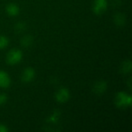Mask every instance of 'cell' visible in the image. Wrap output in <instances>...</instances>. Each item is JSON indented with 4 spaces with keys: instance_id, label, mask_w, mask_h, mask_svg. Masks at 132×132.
Segmentation results:
<instances>
[{
    "instance_id": "obj_10",
    "label": "cell",
    "mask_w": 132,
    "mask_h": 132,
    "mask_svg": "<svg viewBox=\"0 0 132 132\" xmlns=\"http://www.w3.org/2000/svg\"><path fill=\"white\" fill-rule=\"evenodd\" d=\"M20 43L23 47H26V48L29 47L33 43V38L31 36H25L24 37L22 38Z\"/></svg>"
},
{
    "instance_id": "obj_1",
    "label": "cell",
    "mask_w": 132,
    "mask_h": 132,
    "mask_svg": "<svg viewBox=\"0 0 132 132\" xmlns=\"http://www.w3.org/2000/svg\"><path fill=\"white\" fill-rule=\"evenodd\" d=\"M115 104L117 107L124 108H128L131 107L132 104V97L127 94L126 92H118L115 97L114 100Z\"/></svg>"
},
{
    "instance_id": "obj_12",
    "label": "cell",
    "mask_w": 132,
    "mask_h": 132,
    "mask_svg": "<svg viewBox=\"0 0 132 132\" xmlns=\"http://www.w3.org/2000/svg\"><path fill=\"white\" fill-rule=\"evenodd\" d=\"M9 43V39L5 36H0V50H3L8 46Z\"/></svg>"
},
{
    "instance_id": "obj_6",
    "label": "cell",
    "mask_w": 132,
    "mask_h": 132,
    "mask_svg": "<svg viewBox=\"0 0 132 132\" xmlns=\"http://www.w3.org/2000/svg\"><path fill=\"white\" fill-rule=\"evenodd\" d=\"M107 88H108L107 82L104 80H99L94 84L93 87V90L97 94H102L106 91Z\"/></svg>"
},
{
    "instance_id": "obj_14",
    "label": "cell",
    "mask_w": 132,
    "mask_h": 132,
    "mask_svg": "<svg viewBox=\"0 0 132 132\" xmlns=\"http://www.w3.org/2000/svg\"><path fill=\"white\" fill-rule=\"evenodd\" d=\"M8 97L5 94H0V106L5 104L7 102Z\"/></svg>"
},
{
    "instance_id": "obj_7",
    "label": "cell",
    "mask_w": 132,
    "mask_h": 132,
    "mask_svg": "<svg viewBox=\"0 0 132 132\" xmlns=\"http://www.w3.org/2000/svg\"><path fill=\"white\" fill-rule=\"evenodd\" d=\"M11 84V79L9 76V74L2 70L0 71V87L2 88H7Z\"/></svg>"
},
{
    "instance_id": "obj_15",
    "label": "cell",
    "mask_w": 132,
    "mask_h": 132,
    "mask_svg": "<svg viewBox=\"0 0 132 132\" xmlns=\"http://www.w3.org/2000/svg\"><path fill=\"white\" fill-rule=\"evenodd\" d=\"M9 131V128L6 127V125L3 124H0V132H7Z\"/></svg>"
},
{
    "instance_id": "obj_9",
    "label": "cell",
    "mask_w": 132,
    "mask_h": 132,
    "mask_svg": "<svg viewBox=\"0 0 132 132\" xmlns=\"http://www.w3.org/2000/svg\"><path fill=\"white\" fill-rule=\"evenodd\" d=\"M114 22L118 26H122L126 22V17L122 13H117L114 17Z\"/></svg>"
},
{
    "instance_id": "obj_2",
    "label": "cell",
    "mask_w": 132,
    "mask_h": 132,
    "mask_svg": "<svg viewBox=\"0 0 132 132\" xmlns=\"http://www.w3.org/2000/svg\"><path fill=\"white\" fill-rule=\"evenodd\" d=\"M22 59V51L19 49H12L7 53L5 61L9 65L13 66L20 63Z\"/></svg>"
},
{
    "instance_id": "obj_8",
    "label": "cell",
    "mask_w": 132,
    "mask_h": 132,
    "mask_svg": "<svg viewBox=\"0 0 132 132\" xmlns=\"http://www.w3.org/2000/svg\"><path fill=\"white\" fill-rule=\"evenodd\" d=\"M5 12L9 16H16L19 13V7L15 3H9L5 7Z\"/></svg>"
},
{
    "instance_id": "obj_11",
    "label": "cell",
    "mask_w": 132,
    "mask_h": 132,
    "mask_svg": "<svg viewBox=\"0 0 132 132\" xmlns=\"http://www.w3.org/2000/svg\"><path fill=\"white\" fill-rule=\"evenodd\" d=\"M132 69V66H131V62L130 60H126L125 61L122 65H121V71L123 73H131Z\"/></svg>"
},
{
    "instance_id": "obj_3",
    "label": "cell",
    "mask_w": 132,
    "mask_h": 132,
    "mask_svg": "<svg viewBox=\"0 0 132 132\" xmlns=\"http://www.w3.org/2000/svg\"><path fill=\"white\" fill-rule=\"evenodd\" d=\"M108 5L107 0H94L92 5V10L94 13L97 15H102L106 12Z\"/></svg>"
},
{
    "instance_id": "obj_4",
    "label": "cell",
    "mask_w": 132,
    "mask_h": 132,
    "mask_svg": "<svg viewBox=\"0 0 132 132\" xmlns=\"http://www.w3.org/2000/svg\"><path fill=\"white\" fill-rule=\"evenodd\" d=\"M70 97V91L67 88L61 87L60 88L55 94V98L57 102L63 104L66 103Z\"/></svg>"
},
{
    "instance_id": "obj_13",
    "label": "cell",
    "mask_w": 132,
    "mask_h": 132,
    "mask_svg": "<svg viewBox=\"0 0 132 132\" xmlns=\"http://www.w3.org/2000/svg\"><path fill=\"white\" fill-rule=\"evenodd\" d=\"M25 29H26V25L23 22H18L15 26V30L17 32H23Z\"/></svg>"
},
{
    "instance_id": "obj_5",
    "label": "cell",
    "mask_w": 132,
    "mask_h": 132,
    "mask_svg": "<svg viewBox=\"0 0 132 132\" xmlns=\"http://www.w3.org/2000/svg\"><path fill=\"white\" fill-rule=\"evenodd\" d=\"M36 77V72L35 70L32 67H27L26 68L22 73V80L24 83H30L32 82Z\"/></svg>"
}]
</instances>
